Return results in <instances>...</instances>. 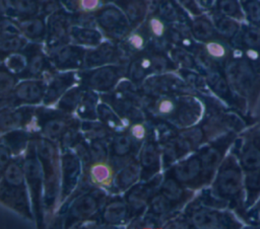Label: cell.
<instances>
[{
	"label": "cell",
	"instance_id": "obj_1",
	"mask_svg": "<svg viewBox=\"0 0 260 229\" xmlns=\"http://www.w3.org/2000/svg\"><path fill=\"white\" fill-rule=\"evenodd\" d=\"M35 145L38 157L41 161L44 175L43 208L45 213H52L61 194V154L56 142L41 135H36Z\"/></svg>",
	"mask_w": 260,
	"mask_h": 229
},
{
	"label": "cell",
	"instance_id": "obj_2",
	"mask_svg": "<svg viewBox=\"0 0 260 229\" xmlns=\"http://www.w3.org/2000/svg\"><path fill=\"white\" fill-rule=\"evenodd\" d=\"M244 170L233 151L220 163L209 188L210 193L231 209L244 208Z\"/></svg>",
	"mask_w": 260,
	"mask_h": 229
},
{
	"label": "cell",
	"instance_id": "obj_3",
	"mask_svg": "<svg viewBox=\"0 0 260 229\" xmlns=\"http://www.w3.org/2000/svg\"><path fill=\"white\" fill-rule=\"evenodd\" d=\"M35 138V137H34ZM34 138L28 144L26 151L23 154V169L25 175V182L30 195L32 204V211L38 227L43 226L44 221V175L41 161L36 151Z\"/></svg>",
	"mask_w": 260,
	"mask_h": 229
},
{
	"label": "cell",
	"instance_id": "obj_4",
	"mask_svg": "<svg viewBox=\"0 0 260 229\" xmlns=\"http://www.w3.org/2000/svg\"><path fill=\"white\" fill-rule=\"evenodd\" d=\"M107 199V192L93 187L78 195L70 203L64 219V227L71 228L81 226L93 219L104 206Z\"/></svg>",
	"mask_w": 260,
	"mask_h": 229
},
{
	"label": "cell",
	"instance_id": "obj_5",
	"mask_svg": "<svg viewBox=\"0 0 260 229\" xmlns=\"http://www.w3.org/2000/svg\"><path fill=\"white\" fill-rule=\"evenodd\" d=\"M185 215L193 228H240L241 223L229 212L221 209L200 205L198 202L191 203Z\"/></svg>",
	"mask_w": 260,
	"mask_h": 229
},
{
	"label": "cell",
	"instance_id": "obj_6",
	"mask_svg": "<svg viewBox=\"0 0 260 229\" xmlns=\"http://www.w3.org/2000/svg\"><path fill=\"white\" fill-rule=\"evenodd\" d=\"M165 174L176 178L183 185L192 190L209 184L205 176L202 161L197 151L175 162L170 166Z\"/></svg>",
	"mask_w": 260,
	"mask_h": 229
},
{
	"label": "cell",
	"instance_id": "obj_7",
	"mask_svg": "<svg viewBox=\"0 0 260 229\" xmlns=\"http://www.w3.org/2000/svg\"><path fill=\"white\" fill-rule=\"evenodd\" d=\"M233 152L244 171L260 168V127L250 128L237 137Z\"/></svg>",
	"mask_w": 260,
	"mask_h": 229
},
{
	"label": "cell",
	"instance_id": "obj_8",
	"mask_svg": "<svg viewBox=\"0 0 260 229\" xmlns=\"http://www.w3.org/2000/svg\"><path fill=\"white\" fill-rule=\"evenodd\" d=\"M47 84L41 78H27L16 84L11 95L1 100V108L38 105L44 100Z\"/></svg>",
	"mask_w": 260,
	"mask_h": 229
},
{
	"label": "cell",
	"instance_id": "obj_9",
	"mask_svg": "<svg viewBox=\"0 0 260 229\" xmlns=\"http://www.w3.org/2000/svg\"><path fill=\"white\" fill-rule=\"evenodd\" d=\"M141 92L147 97H158L169 94H196L183 79L172 74H155L146 78L140 85Z\"/></svg>",
	"mask_w": 260,
	"mask_h": 229
},
{
	"label": "cell",
	"instance_id": "obj_10",
	"mask_svg": "<svg viewBox=\"0 0 260 229\" xmlns=\"http://www.w3.org/2000/svg\"><path fill=\"white\" fill-rule=\"evenodd\" d=\"M37 121L39 135L58 143L63 134L77 120L71 114L64 113L58 109L52 111L46 107H42L37 108Z\"/></svg>",
	"mask_w": 260,
	"mask_h": 229
},
{
	"label": "cell",
	"instance_id": "obj_11",
	"mask_svg": "<svg viewBox=\"0 0 260 229\" xmlns=\"http://www.w3.org/2000/svg\"><path fill=\"white\" fill-rule=\"evenodd\" d=\"M122 76V67L104 65L83 72L80 75V82L85 89H89L94 92L108 93L115 89Z\"/></svg>",
	"mask_w": 260,
	"mask_h": 229
},
{
	"label": "cell",
	"instance_id": "obj_12",
	"mask_svg": "<svg viewBox=\"0 0 260 229\" xmlns=\"http://www.w3.org/2000/svg\"><path fill=\"white\" fill-rule=\"evenodd\" d=\"M258 72L248 58L230 61L225 68V77L234 90L241 96H246L256 82Z\"/></svg>",
	"mask_w": 260,
	"mask_h": 229
},
{
	"label": "cell",
	"instance_id": "obj_13",
	"mask_svg": "<svg viewBox=\"0 0 260 229\" xmlns=\"http://www.w3.org/2000/svg\"><path fill=\"white\" fill-rule=\"evenodd\" d=\"M164 175L157 174L149 180H140L125 192V201L131 211L132 217L143 215L153 195L158 190Z\"/></svg>",
	"mask_w": 260,
	"mask_h": 229
},
{
	"label": "cell",
	"instance_id": "obj_14",
	"mask_svg": "<svg viewBox=\"0 0 260 229\" xmlns=\"http://www.w3.org/2000/svg\"><path fill=\"white\" fill-rule=\"evenodd\" d=\"M82 174L83 166L76 153L73 150H63L61 153V204L74 193Z\"/></svg>",
	"mask_w": 260,
	"mask_h": 229
},
{
	"label": "cell",
	"instance_id": "obj_15",
	"mask_svg": "<svg viewBox=\"0 0 260 229\" xmlns=\"http://www.w3.org/2000/svg\"><path fill=\"white\" fill-rule=\"evenodd\" d=\"M203 114L204 106L196 94H179L176 110L168 122L177 129H183L197 125Z\"/></svg>",
	"mask_w": 260,
	"mask_h": 229
},
{
	"label": "cell",
	"instance_id": "obj_16",
	"mask_svg": "<svg viewBox=\"0 0 260 229\" xmlns=\"http://www.w3.org/2000/svg\"><path fill=\"white\" fill-rule=\"evenodd\" d=\"M0 201L2 205L32 221L35 219L32 204L27 185L14 186L1 182L0 185Z\"/></svg>",
	"mask_w": 260,
	"mask_h": 229
},
{
	"label": "cell",
	"instance_id": "obj_17",
	"mask_svg": "<svg viewBox=\"0 0 260 229\" xmlns=\"http://www.w3.org/2000/svg\"><path fill=\"white\" fill-rule=\"evenodd\" d=\"M31 126H36L39 130L37 121V107H35V105H21L17 107L1 108V134L17 129H24L27 131V128Z\"/></svg>",
	"mask_w": 260,
	"mask_h": 229
},
{
	"label": "cell",
	"instance_id": "obj_18",
	"mask_svg": "<svg viewBox=\"0 0 260 229\" xmlns=\"http://www.w3.org/2000/svg\"><path fill=\"white\" fill-rule=\"evenodd\" d=\"M109 150L110 160L117 170L136 158V155L139 152L126 129L113 134L109 141Z\"/></svg>",
	"mask_w": 260,
	"mask_h": 229
},
{
	"label": "cell",
	"instance_id": "obj_19",
	"mask_svg": "<svg viewBox=\"0 0 260 229\" xmlns=\"http://www.w3.org/2000/svg\"><path fill=\"white\" fill-rule=\"evenodd\" d=\"M138 160L141 166V180H149L159 174L162 167L160 145L151 136L141 146Z\"/></svg>",
	"mask_w": 260,
	"mask_h": 229
},
{
	"label": "cell",
	"instance_id": "obj_20",
	"mask_svg": "<svg viewBox=\"0 0 260 229\" xmlns=\"http://www.w3.org/2000/svg\"><path fill=\"white\" fill-rule=\"evenodd\" d=\"M117 171V168L109 159L107 161L90 163L83 169L81 178L91 187L113 190Z\"/></svg>",
	"mask_w": 260,
	"mask_h": 229
},
{
	"label": "cell",
	"instance_id": "obj_21",
	"mask_svg": "<svg viewBox=\"0 0 260 229\" xmlns=\"http://www.w3.org/2000/svg\"><path fill=\"white\" fill-rule=\"evenodd\" d=\"M125 14L116 7H106L98 12L95 20L98 25L113 39H122L130 28Z\"/></svg>",
	"mask_w": 260,
	"mask_h": 229
},
{
	"label": "cell",
	"instance_id": "obj_22",
	"mask_svg": "<svg viewBox=\"0 0 260 229\" xmlns=\"http://www.w3.org/2000/svg\"><path fill=\"white\" fill-rule=\"evenodd\" d=\"M131 211L125 199L115 197L104 204L101 210V221L107 226H121L132 219Z\"/></svg>",
	"mask_w": 260,
	"mask_h": 229
},
{
	"label": "cell",
	"instance_id": "obj_23",
	"mask_svg": "<svg viewBox=\"0 0 260 229\" xmlns=\"http://www.w3.org/2000/svg\"><path fill=\"white\" fill-rule=\"evenodd\" d=\"M158 192L161 193L171 202L174 212H176L188 204V202L193 197L194 190L186 187L176 178L164 174L162 180L158 187Z\"/></svg>",
	"mask_w": 260,
	"mask_h": 229
},
{
	"label": "cell",
	"instance_id": "obj_24",
	"mask_svg": "<svg viewBox=\"0 0 260 229\" xmlns=\"http://www.w3.org/2000/svg\"><path fill=\"white\" fill-rule=\"evenodd\" d=\"M182 154L187 156L197 151L206 141V137L201 125H194L188 128L178 129L174 137Z\"/></svg>",
	"mask_w": 260,
	"mask_h": 229
},
{
	"label": "cell",
	"instance_id": "obj_25",
	"mask_svg": "<svg viewBox=\"0 0 260 229\" xmlns=\"http://www.w3.org/2000/svg\"><path fill=\"white\" fill-rule=\"evenodd\" d=\"M76 79L72 72L55 75L49 80L46 86L43 104L45 106H49L56 103L60 97L74 85Z\"/></svg>",
	"mask_w": 260,
	"mask_h": 229
},
{
	"label": "cell",
	"instance_id": "obj_26",
	"mask_svg": "<svg viewBox=\"0 0 260 229\" xmlns=\"http://www.w3.org/2000/svg\"><path fill=\"white\" fill-rule=\"evenodd\" d=\"M83 50L74 46H63L57 48L53 55L52 60L55 67L59 70L76 69L84 63Z\"/></svg>",
	"mask_w": 260,
	"mask_h": 229
},
{
	"label": "cell",
	"instance_id": "obj_27",
	"mask_svg": "<svg viewBox=\"0 0 260 229\" xmlns=\"http://www.w3.org/2000/svg\"><path fill=\"white\" fill-rule=\"evenodd\" d=\"M139 180H141V166L138 158H134L117 171L113 190L125 193Z\"/></svg>",
	"mask_w": 260,
	"mask_h": 229
},
{
	"label": "cell",
	"instance_id": "obj_28",
	"mask_svg": "<svg viewBox=\"0 0 260 229\" xmlns=\"http://www.w3.org/2000/svg\"><path fill=\"white\" fill-rule=\"evenodd\" d=\"M205 80L210 92H212L216 97L230 104H236L234 90L232 89L225 75H222L216 69H212L207 72Z\"/></svg>",
	"mask_w": 260,
	"mask_h": 229
},
{
	"label": "cell",
	"instance_id": "obj_29",
	"mask_svg": "<svg viewBox=\"0 0 260 229\" xmlns=\"http://www.w3.org/2000/svg\"><path fill=\"white\" fill-rule=\"evenodd\" d=\"M68 28V17L60 13L52 15L48 22V45L52 49L59 48L70 35Z\"/></svg>",
	"mask_w": 260,
	"mask_h": 229
},
{
	"label": "cell",
	"instance_id": "obj_30",
	"mask_svg": "<svg viewBox=\"0 0 260 229\" xmlns=\"http://www.w3.org/2000/svg\"><path fill=\"white\" fill-rule=\"evenodd\" d=\"M36 135L29 133L24 129L12 130L2 134L1 143L9 147V149L13 153V156H19L24 154L29 142Z\"/></svg>",
	"mask_w": 260,
	"mask_h": 229
},
{
	"label": "cell",
	"instance_id": "obj_31",
	"mask_svg": "<svg viewBox=\"0 0 260 229\" xmlns=\"http://www.w3.org/2000/svg\"><path fill=\"white\" fill-rule=\"evenodd\" d=\"M118 58V50L111 44H101L96 49L88 51L84 57L86 67H100L115 61Z\"/></svg>",
	"mask_w": 260,
	"mask_h": 229
},
{
	"label": "cell",
	"instance_id": "obj_32",
	"mask_svg": "<svg viewBox=\"0 0 260 229\" xmlns=\"http://www.w3.org/2000/svg\"><path fill=\"white\" fill-rule=\"evenodd\" d=\"M244 172V208L247 212L260 198V168Z\"/></svg>",
	"mask_w": 260,
	"mask_h": 229
},
{
	"label": "cell",
	"instance_id": "obj_33",
	"mask_svg": "<svg viewBox=\"0 0 260 229\" xmlns=\"http://www.w3.org/2000/svg\"><path fill=\"white\" fill-rule=\"evenodd\" d=\"M1 182L9 185H26L23 169V154L11 159V161L5 166V168L1 170Z\"/></svg>",
	"mask_w": 260,
	"mask_h": 229
},
{
	"label": "cell",
	"instance_id": "obj_34",
	"mask_svg": "<svg viewBox=\"0 0 260 229\" xmlns=\"http://www.w3.org/2000/svg\"><path fill=\"white\" fill-rule=\"evenodd\" d=\"M127 73L128 79L139 86L147 78L148 75L153 74L151 57L146 55L137 57L129 65Z\"/></svg>",
	"mask_w": 260,
	"mask_h": 229
},
{
	"label": "cell",
	"instance_id": "obj_35",
	"mask_svg": "<svg viewBox=\"0 0 260 229\" xmlns=\"http://www.w3.org/2000/svg\"><path fill=\"white\" fill-rule=\"evenodd\" d=\"M98 120L108 127L113 133L125 130V121L116 112V110L107 102L101 101L96 107Z\"/></svg>",
	"mask_w": 260,
	"mask_h": 229
},
{
	"label": "cell",
	"instance_id": "obj_36",
	"mask_svg": "<svg viewBox=\"0 0 260 229\" xmlns=\"http://www.w3.org/2000/svg\"><path fill=\"white\" fill-rule=\"evenodd\" d=\"M80 131L87 142L92 140L110 141L114 134L108 127H106L99 120L81 121Z\"/></svg>",
	"mask_w": 260,
	"mask_h": 229
},
{
	"label": "cell",
	"instance_id": "obj_37",
	"mask_svg": "<svg viewBox=\"0 0 260 229\" xmlns=\"http://www.w3.org/2000/svg\"><path fill=\"white\" fill-rule=\"evenodd\" d=\"M84 91L85 88L81 84L78 86H72L56 102V108L64 113L72 114L76 111Z\"/></svg>",
	"mask_w": 260,
	"mask_h": 229
},
{
	"label": "cell",
	"instance_id": "obj_38",
	"mask_svg": "<svg viewBox=\"0 0 260 229\" xmlns=\"http://www.w3.org/2000/svg\"><path fill=\"white\" fill-rule=\"evenodd\" d=\"M101 96L96 94V92L85 89L83 96L76 108L77 117L82 121L87 120H98L96 107L99 104V99Z\"/></svg>",
	"mask_w": 260,
	"mask_h": 229
},
{
	"label": "cell",
	"instance_id": "obj_39",
	"mask_svg": "<svg viewBox=\"0 0 260 229\" xmlns=\"http://www.w3.org/2000/svg\"><path fill=\"white\" fill-rule=\"evenodd\" d=\"M244 50H254L260 53V28L254 25H244L235 37Z\"/></svg>",
	"mask_w": 260,
	"mask_h": 229
},
{
	"label": "cell",
	"instance_id": "obj_40",
	"mask_svg": "<svg viewBox=\"0 0 260 229\" xmlns=\"http://www.w3.org/2000/svg\"><path fill=\"white\" fill-rule=\"evenodd\" d=\"M146 211L158 221L159 219L168 218L169 215L175 213L171 202L158 190L151 198Z\"/></svg>",
	"mask_w": 260,
	"mask_h": 229
},
{
	"label": "cell",
	"instance_id": "obj_41",
	"mask_svg": "<svg viewBox=\"0 0 260 229\" xmlns=\"http://www.w3.org/2000/svg\"><path fill=\"white\" fill-rule=\"evenodd\" d=\"M126 130L129 133L130 137L132 138L133 143L138 151L140 150L143 143L150 137L151 134L150 123L148 120L130 123Z\"/></svg>",
	"mask_w": 260,
	"mask_h": 229
},
{
	"label": "cell",
	"instance_id": "obj_42",
	"mask_svg": "<svg viewBox=\"0 0 260 229\" xmlns=\"http://www.w3.org/2000/svg\"><path fill=\"white\" fill-rule=\"evenodd\" d=\"M70 35L72 40L79 45L98 46L101 43L100 32L90 27L74 26L70 30Z\"/></svg>",
	"mask_w": 260,
	"mask_h": 229
},
{
	"label": "cell",
	"instance_id": "obj_43",
	"mask_svg": "<svg viewBox=\"0 0 260 229\" xmlns=\"http://www.w3.org/2000/svg\"><path fill=\"white\" fill-rule=\"evenodd\" d=\"M191 32L196 40L201 42H209L213 39L216 29L208 18L198 17L192 23Z\"/></svg>",
	"mask_w": 260,
	"mask_h": 229
},
{
	"label": "cell",
	"instance_id": "obj_44",
	"mask_svg": "<svg viewBox=\"0 0 260 229\" xmlns=\"http://www.w3.org/2000/svg\"><path fill=\"white\" fill-rule=\"evenodd\" d=\"M214 26L216 32L225 40L235 39L241 29V25L237 19L222 14L216 18Z\"/></svg>",
	"mask_w": 260,
	"mask_h": 229
},
{
	"label": "cell",
	"instance_id": "obj_45",
	"mask_svg": "<svg viewBox=\"0 0 260 229\" xmlns=\"http://www.w3.org/2000/svg\"><path fill=\"white\" fill-rule=\"evenodd\" d=\"M121 6L132 24H139L143 20L146 13V5L141 0H126Z\"/></svg>",
	"mask_w": 260,
	"mask_h": 229
},
{
	"label": "cell",
	"instance_id": "obj_46",
	"mask_svg": "<svg viewBox=\"0 0 260 229\" xmlns=\"http://www.w3.org/2000/svg\"><path fill=\"white\" fill-rule=\"evenodd\" d=\"M22 33L31 40H41L45 34V24L41 18L24 19L19 24Z\"/></svg>",
	"mask_w": 260,
	"mask_h": 229
},
{
	"label": "cell",
	"instance_id": "obj_47",
	"mask_svg": "<svg viewBox=\"0 0 260 229\" xmlns=\"http://www.w3.org/2000/svg\"><path fill=\"white\" fill-rule=\"evenodd\" d=\"M45 68H46V62H45L44 56L40 53H35L28 59L26 69L23 71V73L20 74V76L25 79L40 78L41 75L44 73Z\"/></svg>",
	"mask_w": 260,
	"mask_h": 229
},
{
	"label": "cell",
	"instance_id": "obj_48",
	"mask_svg": "<svg viewBox=\"0 0 260 229\" xmlns=\"http://www.w3.org/2000/svg\"><path fill=\"white\" fill-rule=\"evenodd\" d=\"M217 10L220 14L237 20H242L245 18L242 3H240L238 0H218Z\"/></svg>",
	"mask_w": 260,
	"mask_h": 229
},
{
	"label": "cell",
	"instance_id": "obj_49",
	"mask_svg": "<svg viewBox=\"0 0 260 229\" xmlns=\"http://www.w3.org/2000/svg\"><path fill=\"white\" fill-rule=\"evenodd\" d=\"M88 146L91 163L107 161L110 159L109 141L92 140L88 142Z\"/></svg>",
	"mask_w": 260,
	"mask_h": 229
},
{
	"label": "cell",
	"instance_id": "obj_50",
	"mask_svg": "<svg viewBox=\"0 0 260 229\" xmlns=\"http://www.w3.org/2000/svg\"><path fill=\"white\" fill-rule=\"evenodd\" d=\"M16 84H17V79L15 77V74L10 72L8 69H5L4 66H3L2 70H1V73H0V96H1V100H5L11 95V93L14 90Z\"/></svg>",
	"mask_w": 260,
	"mask_h": 229
},
{
	"label": "cell",
	"instance_id": "obj_51",
	"mask_svg": "<svg viewBox=\"0 0 260 229\" xmlns=\"http://www.w3.org/2000/svg\"><path fill=\"white\" fill-rule=\"evenodd\" d=\"M242 7L251 25L260 28V0H242Z\"/></svg>",
	"mask_w": 260,
	"mask_h": 229
},
{
	"label": "cell",
	"instance_id": "obj_52",
	"mask_svg": "<svg viewBox=\"0 0 260 229\" xmlns=\"http://www.w3.org/2000/svg\"><path fill=\"white\" fill-rule=\"evenodd\" d=\"M24 46H25V40L17 35L6 36V37H2L1 51L3 53H15L21 50Z\"/></svg>",
	"mask_w": 260,
	"mask_h": 229
},
{
	"label": "cell",
	"instance_id": "obj_53",
	"mask_svg": "<svg viewBox=\"0 0 260 229\" xmlns=\"http://www.w3.org/2000/svg\"><path fill=\"white\" fill-rule=\"evenodd\" d=\"M26 59L22 55L14 54L12 56H9V58H7L6 60V69H8L13 74L20 75L26 69Z\"/></svg>",
	"mask_w": 260,
	"mask_h": 229
},
{
	"label": "cell",
	"instance_id": "obj_54",
	"mask_svg": "<svg viewBox=\"0 0 260 229\" xmlns=\"http://www.w3.org/2000/svg\"><path fill=\"white\" fill-rule=\"evenodd\" d=\"M173 58L185 69H193L195 67V60L186 51L182 49H176L173 52Z\"/></svg>",
	"mask_w": 260,
	"mask_h": 229
},
{
	"label": "cell",
	"instance_id": "obj_55",
	"mask_svg": "<svg viewBox=\"0 0 260 229\" xmlns=\"http://www.w3.org/2000/svg\"><path fill=\"white\" fill-rule=\"evenodd\" d=\"M159 12H160L161 17H164L165 19L170 20V21L180 20V18H181L179 9L171 2H166V3L161 4Z\"/></svg>",
	"mask_w": 260,
	"mask_h": 229
},
{
	"label": "cell",
	"instance_id": "obj_56",
	"mask_svg": "<svg viewBox=\"0 0 260 229\" xmlns=\"http://www.w3.org/2000/svg\"><path fill=\"white\" fill-rule=\"evenodd\" d=\"M15 9L23 15H32L37 12L38 7L34 0H16Z\"/></svg>",
	"mask_w": 260,
	"mask_h": 229
},
{
	"label": "cell",
	"instance_id": "obj_57",
	"mask_svg": "<svg viewBox=\"0 0 260 229\" xmlns=\"http://www.w3.org/2000/svg\"><path fill=\"white\" fill-rule=\"evenodd\" d=\"M144 44H145L144 36L140 32H136V33H133V34L129 35V37L126 42L127 48L129 50H135V51H138V50L142 49Z\"/></svg>",
	"mask_w": 260,
	"mask_h": 229
},
{
	"label": "cell",
	"instance_id": "obj_58",
	"mask_svg": "<svg viewBox=\"0 0 260 229\" xmlns=\"http://www.w3.org/2000/svg\"><path fill=\"white\" fill-rule=\"evenodd\" d=\"M12 156H13V153L11 152L9 147L1 143L0 145V169L1 170L4 169L5 166L11 161Z\"/></svg>",
	"mask_w": 260,
	"mask_h": 229
},
{
	"label": "cell",
	"instance_id": "obj_59",
	"mask_svg": "<svg viewBox=\"0 0 260 229\" xmlns=\"http://www.w3.org/2000/svg\"><path fill=\"white\" fill-rule=\"evenodd\" d=\"M149 28L150 32L153 34L155 37L162 36L165 33V25L162 21L158 18H152L149 22Z\"/></svg>",
	"mask_w": 260,
	"mask_h": 229
},
{
	"label": "cell",
	"instance_id": "obj_60",
	"mask_svg": "<svg viewBox=\"0 0 260 229\" xmlns=\"http://www.w3.org/2000/svg\"><path fill=\"white\" fill-rule=\"evenodd\" d=\"M248 216L251 219H258L260 220V198L257 200V202L247 211Z\"/></svg>",
	"mask_w": 260,
	"mask_h": 229
},
{
	"label": "cell",
	"instance_id": "obj_61",
	"mask_svg": "<svg viewBox=\"0 0 260 229\" xmlns=\"http://www.w3.org/2000/svg\"><path fill=\"white\" fill-rule=\"evenodd\" d=\"M80 5L85 10H93L99 5V0H81Z\"/></svg>",
	"mask_w": 260,
	"mask_h": 229
},
{
	"label": "cell",
	"instance_id": "obj_62",
	"mask_svg": "<svg viewBox=\"0 0 260 229\" xmlns=\"http://www.w3.org/2000/svg\"><path fill=\"white\" fill-rule=\"evenodd\" d=\"M258 225H260V220H259V222H258Z\"/></svg>",
	"mask_w": 260,
	"mask_h": 229
}]
</instances>
